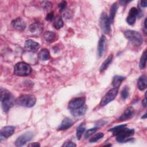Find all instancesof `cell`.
I'll return each instance as SVG.
<instances>
[{"label":"cell","mask_w":147,"mask_h":147,"mask_svg":"<svg viewBox=\"0 0 147 147\" xmlns=\"http://www.w3.org/2000/svg\"><path fill=\"white\" fill-rule=\"evenodd\" d=\"M1 101L4 112H7L13 106L14 99L11 94L6 89L1 88Z\"/></svg>","instance_id":"cell-1"},{"label":"cell","mask_w":147,"mask_h":147,"mask_svg":"<svg viewBox=\"0 0 147 147\" xmlns=\"http://www.w3.org/2000/svg\"><path fill=\"white\" fill-rule=\"evenodd\" d=\"M36 102V97L30 94L22 95L15 100V103L16 105L25 107H33L35 105Z\"/></svg>","instance_id":"cell-2"},{"label":"cell","mask_w":147,"mask_h":147,"mask_svg":"<svg viewBox=\"0 0 147 147\" xmlns=\"http://www.w3.org/2000/svg\"><path fill=\"white\" fill-rule=\"evenodd\" d=\"M125 37L135 46H140L142 43V37L141 34L135 30H126L123 32Z\"/></svg>","instance_id":"cell-3"},{"label":"cell","mask_w":147,"mask_h":147,"mask_svg":"<svg viewBox=\"0 0 147 147\" xmlns=\"http://www.w3.org/2000/svg\"><path fill=\"white\" fill-rule=\"evenodd\" d=\"M32 72L31 67L25 62L17 63L14 68V73L20 76H25L29 75Z\"/></svg>","instance_id":"cell-4"},{"label":"cell","mask_w":147,"mask_h":147,"mask_svg":"<svg viewBox=\"0 0 147 147\" xmlns=\"http://www.w3.org/2000/svg\"><path fill=\"white\" fill-rule=\"evenodd\" d=\"M134 130L133 129H128L124 127L119 131L115 136H117L116 140L118 142H126L129 141V137L134 134Z\"/></svg>","instance_id":"cell-5"},{"label":"cell","mask_w":147,"mask_h":147,"mask_svg":"<svg viewBox=\"0 0 147 147\" xmlns=\"http://www.w3.org/2000/svg\"><path fill=\"white\" fill-rule=\"evenodd\" d=\"M111 23L106 13H102L99 18V26L102 31L105 34H109L111 32Z\"/></svg>","instance_id":"cell-6"},{"label":"cell","mask_w":147,"mask_h":147,"mask_svg":"<svg viewBox=\"0 0 147 147\" xmlns=\"http://www.w3.org/2000/svg\"><path fill=\"white\" fill-rule=\"evenodd\" d=\"M117 94H118V88H113L110 90L101 99L100 105L101 106H104L107 105L109 103H110L115 98Z\"/></svg>","instance_id":"cell-7"},{"label":"cell","mask_w":147,"mask_h":147,"mask_svg":"<svg viewBox=\"0 0 147 147\" xmlns=\"http://www.w3.org/2000/svg\"><path fill=\"white\" fill-rule=\"evenodd\" d=\"M33 137V133L32 131H27L20 136L15 141V145L21 146L24 145L27 142L30 141Z\"/></svg>","instance_id":"cell-8"},{"label":"cell","mask_w":147,"mask_h":147,"mask_svg":"<svg viewBox=\"0 0 147 147\" xmlns=\"http://www.w3.org/2000/svg\"><path fill=\"white\" fill-rule=\"evenodd\" d=\"M15 127L13 126H7L2 128L0 132V138L1 141L5 138H7L10 137L14 132Z\"/></svg>","instance_id":"cell-9"},{"label":"cell","mask_w":147,"mask_h":147,"mask_svg":"<svg viewBox=\"0 0 147 147\" xmlns=\"http://www.w3.org/2000/svg\"><path fill=\"white\" fill-rule=\"evenodd\" d=\"M85 99L83 97L76 98L72 99L68 103V109L70 110L79 108L84 105Z\"/></svg>","instance_id":"cell-10"},{"label":"cell","mask_w":147,"mask_h":147,"mask_svg":"<svg viewBox=\"0 0 147 147\" xmlns=\"http://www.w3.org/2000/svg\"><path fill=\"white\" fill-rule=\"evenodd\" d=\"M13 28L18 31H22L26 28V22L21 18H17L11 22Z\"/></svg>","instance_id":"cell-11"},{"label":"cell","mask_w":147,"mask_h":147,"mask_svg":"<svg viewBox=\"0 0 147 147\" xmlns=\"http://www.w3.org/2000/svg\"><path fill=\"white\" fill-rule=\"evenodd\" d=\"M137 9L136 7H131L129 12V14L126 18V22L127 24L130 25H133L134 24L136 20V17L137 16Z\"/></svg>","instance_id":"cell-12"},{"label":"cell","mask_w":147,"mask_h":147,"mask_svg":"<svg viewBox=\"0 0 147 147\" xmlns=\"http://www.w3.org/2000/svg\"><path fill=\"white\" fill-rule=\"evenodd\" d=\"M25 48L28 51L35 52L40 48V45L32 40H28L25 42Z\"/></svg>","instance_id":"cell-13"},{"label":"cell","mask_w":147,"mask_h":147,"mask_svg":"<svg viewBox=\"0 0 147 147\" xmlns=\"http://www.w3.org/2000/svg\"><path fill=\"white\" fill-rule=\"evenodd\" d=\"M29 30L32 34L38 36L42 32L43 25L40 22H34L30 25Z\"/></svg>","instance_id":"cell-14"},{"label":"cell","mask_w":147,"mask_h":147,"mask_svg":"<svg viewBox=\"0 0 147 147\" xmlns=\"http://www.w3.org/2000/svg\"><path fill=\"white\" fill-rule=\"evenodd\" d=\"M134 110L132 107H129L126 109L123 114L118 119V121H124L130 119L134 115Z\"/></svg>","instance_id":"cell-15"},{"label":"cell","mask_w":147,"mask_h":147,"mask_svg":"<svg viewBox=\"0 0 147 147\" xmlns=\"http://www.w3.org/2000/svg\"><path fill=\"white\" fill-rule=\"evenodd\" d=\"M106 42V38L104 35H102L99 40L98 45V55L99 57H102L105 52Z\"/></svg>","instance_id":"cell-16"},{"label":"cell","mask_w":147,"mask_h":147,"mask_svg":"<svg viewBox=\"0 0 147 147\" xmlns=\"http://www.w3.org/2000/svg\"><path fill=\"white\" fill-rule=\"evenodd\" d=\"M73 125V121L72 119L68 117H65L62 121L60 125L58 127L57 130H66L71 127Z\"/></svg>","instance_id":"cell-17"},{"label":"cell","mask_w":147,"mask_h":147,"mask_svg":"<svg viewBox=\"0 0 147 147\" xmlns=\"http://www.w3.org/2000/svg\"><path fill=\"white\" fill-rule=\"evenodd\" d=\"M87 110V107L86 105H83L79 108L71 110L70 112L71 114L75 117H78V116H82L84 115L86 112Z\"/></svg>","instance_id":"cell-18"},{"label":"cell","mask_w":147,"mask_h":147,"mask_svg":"<svg viewBox=\"0 0 147 147\" xmlns=\"http://www.w3.org/2000/svg\"><path fill=\"white\" fill-rule=\"evenodd\" d=\"M43 37L45 40V41H46L48 42H54L56 40V34L55 33H54L53 32H50V31H48L46 32L44 35H43Z\"/></svg>","instance_id":"cell-19"},{"label":"cell","mask_w":147,"mask_h":147,"mask_svg":"<svg viewBox=\"0 0 147 147\" xmlns=\"http://www.w3.org/2000/svg\"><path fill=\"white\" fill-rule=\"evenodd\" d=\"M146 76L145 75H141L138 80L137 86L140 90L143 91L146 88Z\"/></svg>","instance_id":"cell-20"},{"label":"cell","mask_w":147,"mask_h":147,"mask_svg":"<svg viewBox=\"0 0 147 147\" xmlns=\"http://www.w3.org/2000/svg\"><path fill=\"white\" fill-rule=\"evenodd\" d=\"M38 57L42 61H47L50 59V54L49 51L46 48L42 49L38 54Z\"/></svg>","instance_id":"cell-21"},{"label":"cell","mask_w":147,"mask_h":147,"mask_svg":"<svg viewBox=\"0 0 147 147\" xmlns=\"http://www.w3.org/2000/svg\"><path fill=\"white\" fill-rule=\"evenodd\" d=\"M124 79H125V78L123 76H119V75L114 76L112 80V85L114 87V88H118V87L120 86L121 83Z\"/></svg>","instance_id":"cell-22"},{"label":"cell","mask_w":147,"mask_h":147,"mask_svg":"<svg viewBox=\"0 0 147 147\" xmlns=\"http://www.w3.org/2000/svg\"><path fill=\"white\" fill-rule=\"evenodd\" d=\"M117 9H118L117 3H113V5L111 7V9H110V10L109 17H108L109 21H110V22L111 24H112L113 22V21H114V17L115 16Z\"/></svg>","instance_id":"cell-23"},{"label":"cell","mask_w":147,"mask_h":147,"mask_svg":"<svg viewBox=\"0 0 147 147\" xmlns=\"http://www.w3.org/2000/svg\"><path fill=\"white\" fill-rule=\"evenodd\" d=\"M112 60H113V55H110L101 65L100 67V71L103 72L105 70H106L107 68V67L109 66V65L111 63Z\"/></svg>","instance_id":"cell-24"},{"label":"cell","mask_w":147,"mask_h":147,"mask_svg":"<svg viewBox=\"0 0 147 147\" xmlns=\"http://www.w3.org/2000/svg\"><path fill=\"white\" fill-rule=\"evenodd\" d=\"M53 25L54 28L56 29H60V28H61L64 25V23L62 18L60 16H56L54 19Z\"/></svg>","instance_id":"cell-25"},{"label":"cell","mask_w":147,"mask_h":147,"mask_svg":"<svg viewBox=\"0 0 147 147\" xmlns=\"http://www.w3.org/2000/svg\"><path fill=\"white\" fill-rule=\"evenodd\" d=\"M146 50H145L140 60L139 67L141 69H143L145 68L146 66Z\"/></svg>","instance_id":"cell-26"},{"label":"cell","mask_w":147,"mask_h":147,"mask_svg":"<svg viewBox=\"0 0 147 147\" xmlns=\"http://www.w3.org/2000/svg\"><path fill=\"white\" fill-rule=\"evenodd\" d=\"M86 127H85V125L83 123H82L76 129V137L78 140H80L83 133L85 131Z\"/></svg>","instance_id":"cell-27"},{"label":"cell","mask_w":147,"mask_h":147,"mask_svg":"<svg viewBox=\"0 0 147 147\" xmlns=\"http://www.w3.org/2000/svg\"><path fill=\"white\" fill-rule=\"evenodd\" d=\"M126 126V124H123V125H118L117 126H115L113 128H111L109 130V131H111L113 132V135H115L119 131H120L121 129H122L123 128L125 127Z\"/></svg>","instance_id":"cell-28"},{"label":"cell","mask_w":147,"mask_h":147,"mask_svg":"<svg viewBox=\"0 0 147 147\" xmlns=\"http://www.w3.org/2000/svg\"><path fill=\"white\" fill-rule=\"evenodd\" d=\"M103 136H104V134L103 133H100V132L98 133L90 138V142H95L98 141V140H99L100 139H101Z\"/></svg>","instance_id":"cell-29"},{"label":"cell","mask_w":147,"mask_h":147,"mask_svg":"<svg viewBox=\"0 0 147 147\" xmlns=\"http://www.w3.org/2000/svg\"><path fill=\"white\" fill-rule=\"evenodd\" d=\"M129 88H128V87L125 86L123 90L121 91V97L123 100H125L127 98L128 96H129Z\"/></svg>","instance_id":"cell-30"},{"label":"cell","mask_w":147,"mask_h":147,"mask_svg":"<svg viewBox=\"0 0 147 147\" xmlns=\"http://www.w3.org/2000/svg\"><path fill=\"white\" fill-rule=\"evenodd\" d=\"M98 130V127H94V128H91L88 129L85 133L84 135V138H87L89 137H90L91 135H92L94 133H95Z\"/></svg>","instance_id":"cell-31"},{"label":"cell","mask_w":147,"mask_h":147,"mask_svg":"<svg viewBox=\"0 0 147 147\" xmlns=\"http://www.w3.org/2000/svg\"><path fill=\"white\" fill-rule=\"evenodd\" d=\"M58 7H59V11L60 12L64 11L65 10V9L66 8V7H67V2H66V1H61L59 4Z\"/></svg>","instance_id":"cell-32"},{"label":"cell","mask_w":147,"mask_h":147,"mask_svg":"<svg viewBox=\"0 0 147 147\" xmlns=\"http://www.w3.org/2000/svg\"><path fill=\"white\" fill-rule=\"evenodd\" d=\"M53 17H54L53 12V11H51V12H50V13H49L47 14L45 19H46L47 21H52V19L53 18Z\"/></svg>","instance_id":"cell-33"},{"label":"cell","mask_w":147,"mask_h":147,"mask_svg":"<svg viewBox=\"0 0 147 147\" xmlns=\"http://www.w3.org/2000/svg\"><path fill=\"white\" fill-rule=\"evenodd\" d=\"M63 146H76V145L71 141H68L65 142L63 145Z\"/></svg>","instance_id":"cell-34"},{"label":"cell","mask_w":147,"mask_h":147,"mask_svg":"<svg viewBox=\"0 0 147 147\" xmlns=\"http://www.w3.org/2000/svg\"><path fill=\"white\" fill-rule=\"evenodd\" d=\"M28 146H32V147H39L40 146V145L38 142H32L28 145Z\"/></svg>","instance_id":"cell-35"},{"label":"cell","mask_w":147,"mask_h":147,"mask_svg":"<svg viewBox=\"0 0 147 147\" xmlns=\"http://www.w3.org/2000/svg\"><path fill=\"white\" fill-rule=\"evenodd\" d=\"M140 6L142 7H145L147 6V1L144 0V1H140Z\"/></svg>","instance_id":"cell-36"},{"label":"cell","mask_w":147,"mask_h":147,"mask_svg":"<svg viewBox=\"0 0 147 147\" xmlns=\"http://www.w3.org/2000/svg\"><path fill=\"white\" fill-rule=\"evenodd\" d=\"M142 105L144 106V107H146V96H145V98L144 99V100H142Z\"/></svg>","instance_id":"cell-37"},{"label":"cell","mask_w":147,"mask_h":147,"mask_svg":"<svg viewBox=\"0 0 147 147\" xmlns=\"http://www.w3.org/2000/svg\"><path fill=\"white\" fill-rule=\"evenodd\" d=\"M146 18H145V21H144V27H145V29H146Z\"/></svg>","instance_id":"cell-38"},{"label":"cell","mask_w":147,"mask_h":147,"mask_svg":"<svg viewBox=\"0 0 147 147\" xmlns=\"http://www.w3.org/2000/svg\"><path fill=\"white\" fill-rule=\"evenodd\" d=\"M141 118H142V119H145V118H146V114L145 113V114H144V115Z\"/></svg>","instance_id":"cell-39"}]
</instances>
